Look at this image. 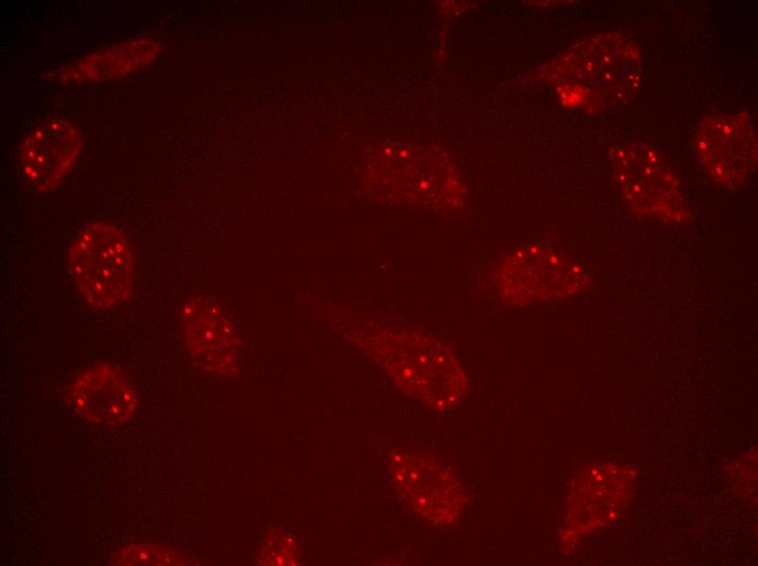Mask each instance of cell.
Here are the masks:
<instances>
[{
  "label": "cell",
  "instance_id": "52a82bcc",
  "mask_svg": "<svg viewBox=\"0 0 758 566\" xmlns=\"http://www.w3.org/2000/svg\"><path fill=\"white\" fill-rule=\"evenodd\" d=\"M391 475L413 510L437 524L453 521L465 496L457 478L432 457L408 453L394 458Z\"/></svg>",
  "mask_w": 758,
  "mask_h": 566
},
{
  "label": "cell",
  "instance_id": "6da1fadb",
  "mask_svg": "<svg viewBox=\"0 0 758 566\" xmlns=\"http://www.w3.org/2000/svg\"><path fill=\"white\" fill-rule=\"evenodd\" d=\"M571 107L600 111L628 101L641 83V54L621 33H602L577 44L550 65Z\"/></svg>",
  "mask_w": 758,
  "mask_h": 566
},
{
  "label": "cell",
  "instance_id": "7c38bea8",
  "mask_svg": "<svg viewBox=\"0 0 758 566\" xmlns=\"http://www.w3.org/2000/svg\"><path fill=\"white\" fill-rule=\"evenodd\" d=\"M628 481L618 484L609 492H602V488L601 492H597V471L582 476L570 496L566 519L572 532L585 533L615 519L613 517L622 509L626 499L614 495L626 494Z\"/></svg>",
  "mask_w": 758,
  "mask_h": 566
},
{
  "label": "cell",
  "instance_id": "4fadbf2b",
  "mask_svg": "<svg viewBox=\"0 0 758 566\" xmlns=\"http://www.w3.org/2000/svg\"><path fill=\"white\" fill-rule=\"evenodd\" d=\"M186 556L157 544L131 543L112 554L115 566H172L192 564Z\"/></svg>",
  "mask_w": 758,
  "mask_h": 566
},
{
  "label": "cell",
  "instance_id": "30bf717a",
  "mask_svg": "<svg viewBox=\"0 0 758 566\" xmlns=\"http://www.w3.org/2000/svg\"><path fill=\"white\" fill-rule=\"evenodd\" d=\"M186 347L196 362L216 376L232 374L237 364L239 342L224 312L203 298H191L182 308Z\"/></svg>",
  "mask_w": 758,
  "mask_h": 566
},
{
  "label": "cell",
  "instance_id": "8fae6325",
  "mask_svg": "<svg viewBox=\"0 0 758 566\" xmlns=\"http://www.w3.org/2000/svg\"><path fill=\"white\" fill-rule=\"evenodd\" d=\"M160 52L157 40L136 38L95 51L57 72L63 84L105 82L126 76L152 62Z\"/></svg>",
  "mask_w": 758,
  "mask_h": 566
},
{
  "label": "cell",
  "instance_id": "9c48e42d",
  "mask_svg": "<svg viewBox=\"0 0 758 566\" xmlns=\"http://www.w3.org/2000/svg\"><path fill=\"white\" fill-rule=\"evenodd\" d=\"M82 418L100 426H120L136 413L138 397L131 379L115 365L99 362L81 371L66 392Z\"/></svg>",
  "mask_w": 758,
  "mask_h": 566
},
{
  "label": "cell",
  "instance_id": "277c9868",
  "mask_svg": "<svg viewBox=\"0 0 758 566\" xmlns=\"http://www.w3.org/2000/svg\"><path fill=\"white\" fill-rule=\"evenodd\" d=\"M612 179L629 211L667 224L688 220L680 182L663 156L650 144L628 139L610 152Z\"/></svg>",
  "mask_w": 758,
  "mask_h": 566
},
{
  "label": "cell",
  "instance_id": "8992f818",
  "mask_svg": "<svg viewBox=\"0 0 758 566\" xmlns=\"http://www.w3.org/2000/svg\"><path fill=\"white\" fill-rule=\"evenodd\" d=\"M695 151L704 171L719 185L739 188L757 168V131L745 112H718L700 120Z\"/></svg>",
  "mask_w": 758,
  "mask_h": 566
},
{
  "label": "cell",
  "instance_id": "3957f363",
  "mask_svg": "<svg viewBox=\"0 0 758 566\" xmlns=\"http://www.w3.org/2000/svg\"><path fill=\"white\" fill-rule=\"evenodd\" d=\"M375 342V354L413 397L444 410L465 396V373L453 350L439 339L417 332H386L376 335Z\"/></svg>",
  "mask_w": 758,
  "mask_h": 566
},
{
  "label": "cell",
  "instance_id": "7a4b0ae2",
  "mask_svg": "<svg viewBox=\"0 0 758 566\" xmlns=\"http://www.w3.org/2000/svg\"><path fill=\"white\" fill-rule=\"evenodd\" d=\"M68 270L84 302L107 311L126 304L133 296L136 260L127 235L118 226L89 222L73 236Z\"/></svg>",
  "mask_w": 758,
  "mask_h": 566
},
{
  "label": "cell",
  "instance_id": "5b68a950",
  "mask_svg": "<svg viewBox=\"0 0 758 566\" xmlns=\"http://www.w3.org/2000/svg\"><path fill=\"white\" fill-rule=\"evenodd\" d=\"M585 268L570 257L540 245L508 254L497 267L494 284L509 305H529L570 297L589 284Z\"/></svg>",
  "mask_w": 758,
  "mask_h": 566
},
{
  "label": "cell",
  "instance_id": "ba28073f",
  "mask_svg": "<svg viewBox=\"0 0 758 566\" xmlns=\"http://www.w3.org/2000/svg\"><path fill=\"white\" fill-rule=\"evenodd\" d=\"M81 149V135L74 124L61 118L47 119L36 125L21 144V173L37 190L49 192L70 173Z\"/></svg>",
  "mask_w": 758,
  "mask_h": 566
}]
</instances>
